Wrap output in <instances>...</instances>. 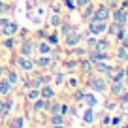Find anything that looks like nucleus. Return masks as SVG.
Instances as JSON below:
<instances>
[{
  "instance_id": "4",
  "label": "nucleus",
  "mask_w": 128,
  "mask_h": 128,
  "mask_svg": "<svg viewBox=\"0 0 128 128\" xmlns=\"http://www.w3.org/2000/svg\"><path fill=\"white\" fill-rule=\"evenodd\" d=\"M108 8H106V6H102L100 10H96V15H94V19H98V21H104L106 17H108Z\"/></svg>"
},
{
  "instance_id": "2",
  "label": "nucleus",
  "mask_w": 128,
  "mask_h": 128,
  "mask_svg": "<svg viewBox=\"0 0 128 128\" xmlns=\"http://www.w3.org/2000/svg\"><path fill=\"white\" fill-rule=\"evenodd\" d=\"M90 30L94 32V34H100V32H104V30H106V23H104V21L94 19V21L90 23Z\"/></svg>"
},
{
  "instance_id": "28",
  "label": "nucleus",
  "mask_w": 128,
  "mask_h": 128,
  "mask_svg": "<svg viewBox=\"0 0 128 128\" xmlns=\"http://www.w3.org/2000/svg\"><path fill=\"white\" fill-rule=\"evenodd\" d=\"M53 128H64V126H53Z\"/></svg>"
},
{
  "instance_id": "9",
  "label": "nucleus",
  "mask_w": 128,
  "mask_h": 128,
  "mask_svg": "<svg viewBox=\"0 0 128 128\" xmlns=\"http://www.w3.org/2000/svg\"><path fill=\"white\" fill-rule=\"evenodd\" d=\"M79 38H81V36H72V38L68 36V40H66V42H68V45H74V44H77V42H79Z\"/></svg>"
},
{
  "instance_id": "16",
  "label": "nucleus",
  "mask_w": 128,
  "mask_h": 128,
  "mask_svg": "<svg viewBox=\"0 0 128 128\" xmlns=\"http://www.w3.org/2000/svg\"><path fill=\"white\" fill-rule=\"evenodd\" d=\"M98 68L104 70V72H109V66H108V64H98Z\"/></svg>"
},
{
  "instance_id": "23",
  "label": "nucleus",
  "mask_w": 128,
  "mask_h": 128,
  "mask_svg": "<svg viewBox=\"0 0 128 128\" xmlns=\"http://www.w3.org/2000/svg\"><path fill=\"white\" fill-rule=\"evenodd\" d=\"M88 2H90V0H77V4H79V6H85V4H88Z\"/></svg>"
},
{
  "instance_id": "6",
  "label": "nucleus",
  "mask_w": 128,
  "mask_h": 128,
  "mask_svg": "<svg viewBox=\"0 0 128 128\" xmlns=\"http://www.w3.org/2000/svg\"><path fill=\"white\" fill-rule=\"evenodd\" d=\"M10 87H12V83H10L8 79H4V81H0V94H8Z\"/></svg>"
},
{
  "instance_id": "11",
  "label": "nucleus",
  "mask_w": 128,
  "mask_h": 128,
  "mask_svg": "<svg viewBox=\"0 0 128 128\" xmlns=\"http://www.w3.org/2000/svg\"><path fill=\"white\" fill-rule=\"evenodd\" d=\"M122 90V85H120V81L117 79V83H113V92H120Z\"/></svg>"
},
{
  "instance_id": "19",
  "label": "nucleus",
  "mask_w": 128,
  "mask_h": 128,
  "mask_svg": "<svg viewBox=\"0 0 128 128\" xmlns=\"http://www.w3.org/2000/svg\"><path fill=\"white\" fill-rule=\"evenodd\" d=\"M21 126H23V119H17V120H15V126H13V128H21Z\"/></svg>"
},
{
  "instance_id": "26",
  "label": "nucleus",
  "mask_w": 128,
  "mask_h": 128,
  "mask_svg": "<svg viewBox=\"0 0 128 128\" xmlns=\"http://www.w3.org/2000/svg\"><path fill=\"white\" fill-rule=\"evenodd\" d=\"M122 104H128V94H124V100H122Z\"/></svg>"
},
{
  "instance_id": "22",
  "label": "nucleus",
  "mask_w": 128,
  "mask_h": 128,
  "mask_svg": "<svg viewBox=\"0 0 128 128\" xmlns=\"http://www.w3.org/2000/svg\"><path fill=\"white\" fill-rule=\"evenodd\" d=\"M40 49H42V53H47V51H49V47H47L45 44H42V45H40Z\"/></svg>"
},
{
  "instance_id": "18",
  "label": "nucleus",
  "mask_w": 128,
  "mask_h": 128,
  "mask_svg": "<svg viewBox=\"0 0 128 128\" xmlns=\"http://www.w3.org/2000/svg\"><path fill=\"white\" fill-rule=\"evenodd\" d=\"M85 120H87V122H90V120H92V113H90V111H87V115H85Z\"/></svg>"
},
{
  "instance_id": "14",
  "label": "nucleus",
  "mask_w": 128,
  "mask_h": 128,
  "mask_svg": "<svg viewBox=\"0 0 128 128\" xmlns=\"http://www.w3.org/2000/svg\"><path fill=\"white\" fill-rule=\"evenodd\" d=\"M104 53H94V55H92V58H94V60H102V58H104Z\"/></svg>"
},
{
  "instance_id": "17",
  "label": "nucleus",
  "mask_w": 128,
  "mask_h": 128,
  "mask_svg": "<svg viewBox=\"0 0 128 128\" xmlns=\"http://www.w3.org/2000/svg\"><path fill=\"white\" fill-rule=\"evenodd\" d=\"M60 23V21H58V17H56V15H53L51 17V24H58Z\"/></svg>"
},
{
  "instance_id": "7",
  "label": "nucleus",
  "mask_w": 128,
  "mask_h": 128,
  "mask_svg": "<svg viewBox=\"0 0 128 128\" xmlns=\"http://www.w3.org/2000/svg\"><path fill=\"white\" fill-rule=\"evenodd\" d=\"M30 49H32V45H30V44H24V45H23V49H21V53H23V56L30 55V53H32Z\"/></svg>"
},
{
  "instance_id": "12",
  "label": "nucleus",
  "mask_w": 128,
  "mask_h": 128,
  "mask_svg": "<svg viewBox=\"0 0 128 128\" xmlns=\"http://www.w3.org/2000/svg\"><path fill=\"white\" fill-rule=\"evenodd\" d=\"M8 81H10V83H15V81H17V74L15 72H10L8 74Z\"/></svg>"
},
{
  "instance_id": "5",
  "label": "nucleus",
  "mask_w": 128,
  "mask_h": 128,
  "mask_svg": "<svg viewBox=\"0 0 128 128\" xmlns=\"http://www.w3.org/2000/svg\"><path fill=\"white\" fill-rule=\"evenodd\" d=\"M113 15H115V23H119V24H124V21H126V13H124L122 10H117V12L113 13Z\"/></svg>"
},
{
  "instance_id": "24",
  "label": "nucleus",
  "mask_w": 128,
  "mask_h": 128,
  "mask_svg": "<svg viewBox=\"0 0 128 128\" xmlns=\"http://www.w3.org/2000/svg\"><path fill=\"white\" fill-rule=\"evenodd\" d=\"M42 108H44V102H36V109H38V111H40Z\"/></svg>"
},
{
  "instance_id": "15",
  "label": "nucleus",
  "mask_w": 128,
  "mask_h": 128,
  "mask_svg": "<svg viewBox=\"0 0 128 128\" xmlns=\"http://www.w3.org/2000/svg\"><path fill=\"white\" fill-rule=\"evenodd\" d=\"M44 96H47V98L53 96V90H51V88H44Z\"/></svg>"
},
{
  "instance_id": "10",
  "label": "nucleus",
  "mask_w": 128,
  "mask_h": 128,
  "mask_svg": "<svg viewBox=\"0 0 128 128\" xmlns=\"http://www.w3.org/2000/svg\"><path fill=\"white\" fill-rule=\"evenodd\" d=\"M92 85H94L96 88H100V90H104V87H106L104 81H100V79H94V83H92Z\"/></svg>"
},
{
  "instance_id": "13",
  "label": "nucleus",
  "mask_w": 128,
  "mask_h": 128,
  "mask_svg": "<svg viewBox=\"0 0 128 128\" xmlns=\"http://www.w3.org/2000/svg\"><path fill=\"white\" fill-rule=\"evenodd\" d=\"M128 53H126V47H120L119 49V58H126Z\"/></svg>"
},
{
  "instance_id": "25",
  "label": "nucleus",
  "mask_w": 128,
  "mask_h": 128,
  "mask_svg": "<svg viewBox=\"0 0 128 128\" xmlns=\"http://www.w3.org/2000/svg\"><path fill=\"white\" fill-rule=\"evenodd\" d=\"M40 64H42V66H45V64H49V60H47V58H42Z\"/></svg>"
},
{
  "instance_id": "21",
  "label": "nucleus",
  "mask_w": 128,
  "mask_h": 128,
  "mask_svg": "<svg viewBox=\"0 0 128 128\" xmlns=\"http://www.w3.org/2000/svg\"><path fill=\"white\" fill-rule=\"evenodd\" d=\"M66 6H68V10H74V8H76V6H74V2H72V0H66Z\"/></svg>"
},
{
  "instance_id": "3",
  "label": "nucleus",
  "mask_w": 128,
  "mask_h": 128,
  "mask_svg": "<svg viewBox=\"0 0 128 128\" xmlns=\"http://www.w3.org/2000/svg\"><path fill=\"white\" fill-rule=\"evenodd\" d=\"M17 64H19V66H21V68H23V70H26V72H30V70L34 68V66H32V62H30V60L23 58V56H21V58L17 60Z\"/></svg>"
},
{
  "instance_id": "1",
  "label": "nucleus",
  "mask_w": 128,
  "mask_h": 128,
  "mask_svg": "<svg viewBox=\"0 0 128 128\" xmlns=\"http://www.w3.org/2000/svg\"><path fill=\"white\" fill-rule=\"evenodd\" d=\"M0 24H2V32H4V36H10V34H13V32L17 30V24L10 23L8 19H0Z\"/></svg>"
},
{
  "instance_id": "20",
  "label": "nucleus",
  "mask_w": 128,
  "mask_h": 128,
  "mask_svg": "<svg viewBox=\"0 0 128 128\" xmlns=\"http://www.w3.org/2000/svg\"><path fill=\"white\" fill-rule=\"evenodd\" d=\"M38 98V92H30V94H28V100H36Z\"/></svg>"
},
{
  "instance_id": "27",
  "label": "nucleus",
  "mask_w": 128,
  "mask_h": 128,
  "mask_svg": "<svg viewBox=\"0 0 128 128\" xmlns=\"http://www.w3.org/2000/svg\"><path fill=\"white\" fill-rule=\"evenodd\" d=\"M124 47H128V38H126V40H124Z\"/></svg>"
},
{
  "instance_id": "8",
  "label": "nucleus",
  "mask_w": 128,
  "mask_h": 128,
  "mask_svg": "<svg viewBox=\"0 0 128 128\" xmlns=\"http://www.w3.org/2000/svg\"><path fill=\"white\" fill-rule=\"evenodd\" d=\"M120 24L119 23H117V24H111V28H109V32H111V34H113V36H115V34H119V32H120Z\"/></svg>"
},
{
  "instance_id": "29",
  "label": "nucleus",
  "mask_w": 128,
  "mask_h": 128,
  "mask_svg": "<svg viewBox=\"0 0 128 128\" xmlns=\"http://www.w3.org/2000/svg\"><path fill=\"white\" fill-rule=\"evenodd\" d=\"M2 6H4V4H2V2H0V8H2Z\"/></svg>"
}]
</instances>
